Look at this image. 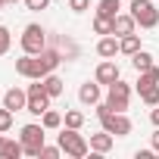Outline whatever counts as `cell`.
Here are the masks:
<instances>
[{
	"label": "cell",
	"mask_w": 159,
	"mask_h": 159,
	"mask_svg": "<svg viewBox=\"0 0 159 159\" xmlns=\"http://www.w3.org/2000/svg\"><path fill=\"white\" fill-rule=\"evenodd\" d=\"M59 147H62V153L72 156V159H84L88 150H91V143L78 134V128H62V134H59Z\"/></svg>",
	"instance_id": "1"
},
{
	"label": "cell",
	"mask_w": 159,
	"mask_h": 159,
	"mask_svg": "<svg viewBox=\"0 0 159 159\" xmlns=\"http://www.w3.org/2000/svg\"><path fill=\"white\" fill-rule=\"evenodd\" d=\"M131 16L140 28H156L159 25V10L153 7V0H131Z\"/></svg>",
	"instance_id": "2"
},
{
	"label": "cell",
	"mask_w": 159,
	"mask_h": 159,
	"mask_svg": "<svg viewBox=\"0 0 159 159\" xmlns=\"http://www.w3.org/2000/svg\"><path fill=\"white\" fill-rule=\"evenodd\" d=\"M44 134H47L44 125H25V128H22L19 140H22V147H25V156H41V150H44Z\"/></svg>",
	"instance_id": "3"
},
{
	"label": "cell",
	"mask_w": 159,
	"mask_h": 159,
	"mask_svg": "<svg viewBox=\"0 0 159 159\" xmlns=\"http://www.w3.org/2000/svg\"><path fill=\"white\" fill-rule=\"evenodd\" d=\"M19 41H22V50L31 53V56H38L41 50H47V31L41 25H25V31H22Z\"/></svg>",
	"instance_id": "4"
},
{
	"label": "cell",
	"mask_w": 159,
	"mask_h": 159,
	"mask_svg": "<svg viewBox=\"0 0 159 159\" xmlns=\"http://www.w3.org/2000/svg\"><path fill=\"white\" fill-rule=\"evenodd\" d=\"M128 97H131V88L119 78V81L109 84V97H106V103H109L112 112H125V109H128Z\"/></svg>",
	"instance_id": "5"
},
{
	"label": "cell",
	"mask_w": 159,
	"mask_h": 159,
	"mask_svg": "<svg viewBox=\"0 0 159 159\" xmlns=\"http://www.w3.org/2000/svg\"><path fill=\"white\" fill-rule=\"evenodd\" d=\"M16 72L22 78H31V81H34V78H44L41 75V66H38V56H31V53H25V56L16 59Z\"/></svg>",
	"instance_id": "6"
},
{
	"label": "cell",
	"mask_w": 159,
	"mask_h": 159,
	"mask_svg": "<svg viewBox=\"0 0 159 159\" xmlns=\"http://www.w3.org/2000/svg\"><path fill=\"white\" fill-rule=\"evenodd\" d=\"M97 53H100L103 59H112L116 53H122V41H119V34H103V38L97 41Z\"/></svg>",
	"instance_id": "7"
},
{
	"label": "cell",
	"mask_w": 159,
	"mask_h": 159,
	"mask_svg": "<svg viewBox=\"0 0 159 159\" xmlns=\"http://www.w3.org/2000/svg\"><path fill=\"white\" fill-rule=\"evenodd\" d=\"M3 106H7V109H13V112L25 109V106H28V91H19V88H10V91L3 94Z\"/></svg>",
	"instance_id": "8"
},
{
	"label": "cell",
	"mask_w": 159,
	"mask_h": 159,
	"mask_svg": "<svg viewBox=\"0 0 159 159\" xmlns=\"http://www.w3.org/2000/svg\"><path fill=\"white\" fill-rule=\"evenodd\" d=\"M134 28H137V22H134V16H131V13H119V16L112 19V34H119V38L134 34Z\"/></svg>",
	"instance_id": "9"
},
{
	"label": "cell",
	"mask_w": 159,
	"mask_h": 159,
	"mask_svg": "<svg viewBox=\"0 0 159 159\" xmlns=\"http://www.w3.org/2000/svg\"><path fill=\"white\" fill-rule=\"evenodd\" d=\"M94 78H97L100 84H112V81H119V66H116L112 59H106V62L97 66V75H94Z\"/></svg>",
	"instance_id": "10"
},
{
	"label": "cell",
	"mask_w": 159,
	"mask_h": 159,
	"mask_svg": "<svg viewBox=\"0 0 159 159\" xmlns=\"http://www.w3.org/2000/svg\"><path fill=\"white\" fill-rule=\"evenodd\" d=\"M62 62V56L56 53V50H41L38 53V66H41V75H50L56 66Z\"/></svg>",
	"instance_id": "11"
},
{
	"label": "cell",
	"mask_w": 159,
	"mask_h": 159,
	"mask_svg": "<svg viewBox=\"0 0 159 159\" xmlns=\"http://www.w3.org/2000/svg\"><path fill=\"white\" fill-rule=\"evenodd\" d=\"M50 100H53L50 94H28V106H25V109H28L31 116H44V112L50 109Z\"/></svg>",
	"instance_id": "12"
},
{
	"label": "cell",
	"mask_w": 159,
	"mask_h": 159,
	"mask_svg": "<svg viewBox=\"0 0 159 159\" xmlns=\"http://www.w3.org/2000/svg\"><path fill=\"white\" fill-rule=\"evenodd\" d=\"M112 143H116V134H109L106 128H103L100 134H91V150H94V153H109Z\"/></svg>",
	"instance_id": "13"
},
{
	"label": "cell",
	"mask_w": 159,
	"mask_h": 159,
	"mask_svg": "<svg viewBox=\"0 0 159 159\" xmlns=\"http://www.w3.org/2000/svg\"><path fill=\"white\" fill-rule=\"evenodd\" d=\"M22 153H25L22 140H10V137L0 140V159H19Z\"/></svg>",
	"instance_id": "14"
},
{
	"label": "cell",
	"mask_w": 159,
	"mask_h": 159,
	"mask_svg": "<svg viewBox=\"0 0 159 159\" xmlns=\"http://www.w3.org/2000/svg\"><path fill=\"white\" fill-rule=\"evenodd\" d=\"M78 100L81 103H88V106H97L100 103V81H88V84H81V91H78Z\"/></svg>",
	"instance_id": "15"
},
{
	"label": "cell",
	"mask_w": 159,
	"mask_h": 159,
	"mask_svg": "<svg viewBox=\"0 0 159 159\" xmlns=\"http://www.w3.org/2000/svg\"><path fill=\"white\" fill-rule=\"evenodd\" d=\"M153 84H159V66H150V69L140 72V78H137V94L147 91V88H153Z\"/></svg>",
	"instance_id": "16"
},
{
	"label": "cell",
	"mask_w": 159,
	"mask_h": 159,
	"mask_svg": "<svg viewBox=\"0 0 159 159\" xmlns=\"http://www.w3.org/2000/svg\"><path fill=\"white\" fill-rule=\"evenodd\" d=\"M41 81H44V88H47V94H50V97H62V91H66L62 84H66V81H62L59 75H53V72H50V75H44V78H41Z\"/></svg>",
	"instance_id": "17"
},
{
	"label": "cell",
	"mask_w": 159,
	"mask_h": 159,
	"mask_svg": "<svg viewBox=\"0 0 159 159\" xmlns=\"http://www.w3.org/2000/svg\"><path fill=\"white\" fill-rule=\"evenodd\" d=\"M119 10H122L119 0H100V3H97V13H100V16H109V19H116Z\"/></svg>",
	"instance_id": "18"
},
{
	"label": "cell",
	"mask_w": 159,
	"mask_h": 159,
	"mask_svg": "<svg viewBox=\"0 0 159 159\" xmlns=\"http://www.w3.org/2000/svg\"><path fill=\"white\" fill-rule=\"evenodd\" d=\"M41 125H44V128H47V131H56V128H59V125H62V116H59V112H56V109H47V112H44V116H41Z\"/></svg>",
	"instance_id": "19"
},
{
	"label": "cell",
	"mask_w": 159,
	"mask_h": 159,
	"mask_svg": "<svg viewBox=\"0 0 159 159\" xmlns=\"http://www.w3.org/2000/svg\"><path fill=\"white\" fill-rule=\"evenodd\" d=\"M122 41V53H128V56H134L137 50H140V38L137 34H125V38H119Z\"/></svg>",
	"instance_id": "20"
},
{
	"label": "cell",
	"mask_w": 159,
	"mask_h": 159,
	"mask_svg": "<svg viewBox=\"0 0 159 159\" xmlns=\"http://www.w3.org/2000/svg\"><path fill=\"white\" fill-rule=\"evenodd\" d=\"M131 66H134L137 72H143V69H150V66H153V56H150L147 50H137V53L131 56Z\"/></svg>",
	"instance_id": "21"
},
{
	"label": "cell",
	"mask_w": 159,
	"mask_h": 159,
	"mask_svg": "<svg viewBox=\"0 0 159 159\" xmlns=\"http://www.w3.org/2000/svg\"><path fill=\"white\" fill-rule=\"evenodd\" d=\"M94 31H97V34H112V19L97 13V16H94Z\"/></svg>",
	"instance_id": "22"
},
{
	"label": "cell",
	"mask_w": 159,
	"mask_h": 159,
	"mask_svg": "<svg viewBox=\"0 0 159 159\" xmlns=\"http://www.w3.org/2000/svg\"><path fill=\"white\" fill-rule=\"evenodd\" d=\"M140 100H143L147 106H159V84H153V88L140 91Z\"/></svg>",
	"instance_id": "23"
},
{
	"label": "cell",
	"mask_w": 159,
	"mask_h": 159,
	"mask_svg": "<svg viewBox=\"0 0 159 159\" xmlns=\"http://www.w3.org/2000/svg\"><path fill=\"white\" fill-rule=\"evenodd\" d=\"M62 122H66V128H81V125H84V116L78 112V109H69Z\"/></svg>",
	"instance_id": "24"
},
{
	"label": "cell",
	"mask_w": 159,
	"mask_h": 159,
	"mask_svg": "<svg viewBox=\"0 0 159 159\" xmlns=\"http://www.w3.org/2000/svg\"><path fill=\"white\" fill-rule=\"evenodd\" d=\"M10 128H13V109L3 106V109H0V134H7Z\"/></svg>",
	"instance_id": "25"
},
{
	"label": "cell",
	"mask_w": 159,
	"mask_h": 159,
	"mask_svg": "<svg viewBox=\"0 0 159 159\" xmlns=\"http://www.w3.org/2000/svg\"><path fill=\"white\" fill-rule=\"evenodd\" d=\"M10 44H13V34H10V28H7V25H0V56H3V53L10 50Z\"/></svg>",
	"instance_id": "26"
},
{
	"label": "cell",
	"mask_w": 159,
	"mask_h": 159,
	"mask_svg": "<svg viewBox=\"0 0 159 159\" xmlns=\"http://www.w3.org/2000/svg\"><path fill=\"white\" fill-rule=\"evenodd\" d=\"M88 7H91V0H69V10L72 13H84Z\"/></svg>",
	"instance_id": "27"
},
{
	"label": "cell",
	"mask_w": 159,
	"mask_h": 159,
	"mask_svg": "<svg viewBox=\"0 0 159 159\" xmlns=\"http://www.w3.org/2000/svg\"><path fill=\"white\" fill-rule=\"evenodd\" d=\"M25 7H28V10H34V13H41V10H47V7H50V0H25Z\"/></svg>",
	"instance_id": "28"
},
{
	"label": "cell",
	"mask_w": 159,
	"mask_h": 159,
	"mask_svg": "<svg viewBox=\"0 0 159 159\" xmlns=\"http://www.w3.org/2000/svg\"><path fill=\"white\" fill-rule=\"evenodd\" d=\"M59 153H62V147H47V143H44V150H41V156H44V159H56Z\"/></svg>",
	"instance_id": "29"
},
{
	"label": "cell",
	"mask_w": 159,
	"mask_h": 159,
	"mask_svg": "<svg viewBox=\"0 0 159 159\" xmlns=\"http://www.w3.org/2000/svg\"><path fill=\"white\" fill-rule=\"evenodd\" d=\"M150 143H153V150H156V153H159V128H156V131H153V137H150Z\"/></svg>",
	"instance_id": "30"
},
{
	"label": "cell",
	"mask_w": 159,
	"mask_h": 159,
	"mask_svg": "<svg viewBox=\"0 0 159 159\" xmlns=\"http://www.w3.org/2000/svg\"><path fill=\"white\" fill-rule=\"evenodd\" d=\"M150 122H153V125L159 128V109H153V112H150Z\"/></svg>",
	"instance_id": "31"
},
{
	"label": "cell",
	"mask_w": 159,
	"mask_h": 159,
	"mask_svg": "<svg viewBox=\"0 0 159 159\" xmlns=\"http://www.w3.org/2000/svg\"><path fill=\"white\" fill-rule=\"evenodd\" d=\"M3 7H7V0H0V10H3Z\"/></svg>",
	"instance_id": "32"
},
{
	"label": "cell",
	"mask_w": 159,
	"mask_h": 159,
	"mask_svg": "<svg viewBox=\"0 0 159 159\" xmlns=\"http://www.w3.org/2000/svg\"><path fill=\"white\" fill-rule=\"evenodd\" d=\"M7 3H19V0H7Z\"/></svg>",
	"instance_id": "33"
},
{
	"label": "cell",
	"mask_w": 159,
	"mask_h": 159,
	"mask_svg": "<svg viewBox=\"0 0 159 159\" xmlns=\"http://www.w3.org/2000/svg\"><path fill=\"white\" fill-rule=\"evenodd\" d=\"M0 140H3V134H0Z\"/></svg>",
	"instance_id": "34"
}]
</instances>
